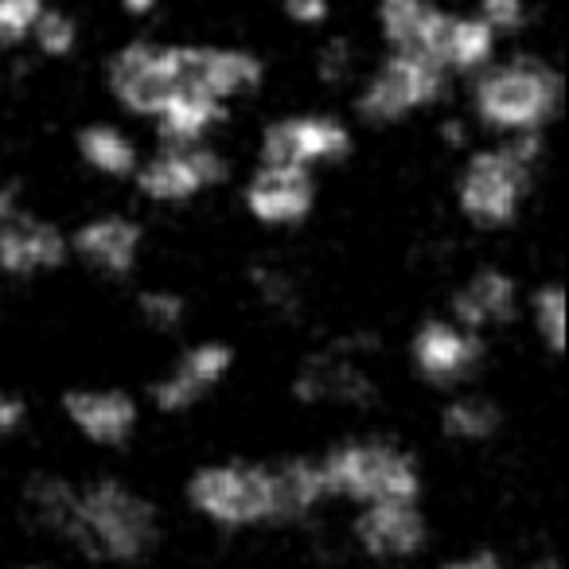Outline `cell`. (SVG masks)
Instances as JSON below:
<instances>
[{
    "label": "cell",
    "instance_id": "cell-29",
    "mask_svg": "<svg viewBox=\"0 0 569 569\" xmlns=\"http://www.w3.org/2000/svg\"><path fill=\"white\" fill-rule=\"evenodd\" d=\"M43 9L48 0H0V48H20L32 40V28Z\"/></svg>",
    "mask_w": 569,
    "mask_h": 569
},
{
    "label": "cell",
    "instance_id": "cell-27",
    "mask_svg": "<svg viewBox=\"0 0 569 569\" xmlns=\"http://www.w3.org/2000/svg\"><path fill=\"white\" fill-rule=\"evenodd\" d=\"M530 320H535V336L546 343V351L561 356V343H566V297H561L558 281L542 284L530 297Z\"/></svg>",
    "mask_w": 569,
    "mask_h": 569
},
{
    "label": "cell",
    "instance_id": "cell-14",
    "mask_svg": "<svg viewBox=\"0 0 569 569\" xmlns=\"http://www.w3.org/2000/svg\"><path fill=\"white\" fill-rule=\"evenodd\" d=\"M230 367H234V348H230V343H219V340L196 343V348H188L176 359L172 371L152 382V406H157L160 413L191 410V406L203 402V398L227 379Z\"/></svg>",
    "mask_w": 569,
    "mask_h": 569
},
{
    "label": "cell",
    "instance_id": "cell-25",
    "mask_svg": "<svg viewBox=\"0 0 569 569\" xmlns=\"http://www.w3.org/2000/svg\"><path fill=\"white\" fill-rule=\"evenodd\" d=\"M74 499H79V488H74L67 476H32L24 488V511L32 515V522H40L43 530L51 535H63L71 527V515H74Z\"/></svg>",
    "mask_w": 569,
    "mask_h": 569
},
{
    "label": "cell",
    "instance_id": "cell-18",
    "mask_svg": "<svg viewBox=\"0 0 569 569\" xmlns=\"http://www.w3.org/2000/svg\"><path fill=\"white\" fill-rule=\"evenodd\" d=\"M293 395L309 406H351V410H363V406L375 402V382L356 359L328 351V356H312L297 371Z\"/></svg>",
    "mask_w": 569,
    "mask_h": 569
},
{
    "label": "cell",
    "instance_id": "cell-30",
    "mask_svg": "<svg viewBox=\"0 0 569 569\" xmlns=\"http://www.w3.org/2000/svg\"><path fill=\"white\" fill-rule=\"evenodd\" d=\"M137 312L157 332H176L183 325V317H188V301L180 293H172V289H144L137 297Z\"/></svg>",
    "mask_w": 569,
    "mask_h": 569
},
{
    "label": "cell",
    "instance_id": "cell-40",
    "mask_svg": "<svg viewBox=\"0 0 569 569\" xmlns=\"http://www.w3.org/2000/svg\"><path fill=\"white\" fill-rule=\"evenodd\" d=\"M17 569H48V566H17Z\"/></svg>",
    "mask_w": 569,
    "mask_h": 569
},
{
    "label": "cell",
    "instance_id": "cell-13",
    "mask_svg": "<svg viewBox=\"0 0 569 569\" xmlns=\"http://www.w3.org/2000/svg\"><path fill=\"white\" fill-rule=\"evenodd\" d=\"M410 359L418 375L433 387H457L480 367L483 340L457 320H426L410 340Z\"/></svg>",
    "mask_w": 569,
    "mask_h": 569
},
{
    "label": "cell",
    "instance_id": "cell-11",
    "mask_svg": "<svg viewBox=\"0 0 569 569\" xmlns=\"http://www.w3.org/2000/svg\"><path fill=\"white\" fill-rule=\"evenodd\" d=\"M356 542L375 561H406L426 550L429 522L418 499H379L356 515Z\"/></svg>",
    "mask_w": 569,
    "mask_h": 569
},
{
    "label": "cell",
    "instance_id": "cell-31",
    "mask_svg": "<svg viewBox=\"0 0 569 569\" xmlns=\"http://www.w3.org/2000/svg\"><path fill=\"white\" fill-rule=\"evenodd\" d=\"M476 17H480L496 36H515L527 28L530 4L527 0H476Z\"/></svg>",
    "mask_w": 569,
    "mask_h": 569
},
{
    "label": "cell",
    "instance_id": "cell-17",
    "mask_svg": "<svg viewBox=\"0 0 569 569\" xmlns=\"http://www.w3.org/2000/svg\"><path fill=\"white\" fill-rule=\"evenodd\" d=\"M71 253L67 234L48 219L17 211L0 222V269L12 277H36L59 269Z\"/></svg>",
    "mask_w": 569,
    "mask_h": 569
},
{
    "label": "cell",
    "instance_id": "cell-12",
    "mask_svg": "<svg viewBox=\"0 0 569 569\" xmlns=\"http://www.w3.org/2000/svg\"><path fill=\"white\" fill-rule=\"evenodd\" d=\"M242 203L261 227H297L317 207V180L309 168L261 164L246 183Z\"/></svg>",
    "mask_w": 569,
    "mask_h": 569
},
{
    "label": "cell",
    "instance_id": "cell-22",
    "mask_svg": "<svg viewBox=\"0 0 569 569\" xmlns=\"http://www.w3.org/2000/svg\"><path fill=\"white\" fill-rule=\"evenodd\" d=\"M445 12L437 0H379V28L390 51H418L429 59Z\"/></svg>",
    "mask_w": 569,
    "mask_h": 569
},
{
    "label": "cell",
    "instance_id": "cell-2",
    "mask_svg": "<svg viewBox=\"0 0 569 569\" xmlns=\"http://www.w3.org/2000/svg\"><path fill=\"white\" fill-rule=\"evenodd\" d=\"M472 110L499 137L542 133L561 110V74L538 56H511L476 74Z\"/></svg>",
    "mask_w": 569,
    "mask_h": 569
},
{
    "label": "cell",
    "instance_id": "cell-33",
    "mask_svg": "<svg viewBox=\"0 0 569 569\" xmlns=\"http://www.w3.org/2000/svg\"><path fill=\"white\" fill-rule=\"evenodd\" d=\"M253 281H258V293L266 305H277V309H289V305L297 301V284L289 273H281V269H261V273H253Z\"/></svg>",
    "mask_w": 569,
    "mask_h": 569
},
{
    "label": "cell",
    "instance_id": "cell-39",
    "mask_svg": "<svg viewBox=\"0 0 569 569\" xmlns=\"http://www.w3.org/2000/svg\"><path fill=\"white\" fill-rule=\"evenodd\" d=\"M530 569H561V558H558V553H542V558H538Z\"/></svg>",
    "mask_w": 569,
    "mask_h": 569
},
{
    "label": "cell",
    "instance_id": "cell-28",
    "mask_svg": "<svg viewBox=\"0 0 569 569\" xmlns=\"http://www.w3.org/2000/svg\"><path fill=\"white\" fill-rule=\"evenodd\" d=\"M32 43L40 48V56L48 59H63L79 48V20L63 9H43V17L32 28Z\"/></svg>",
    "mask_w": 569,
    "mask_h": 569
},
{
    "label": "cell",
    "instance_id": "cell-5",
    "mask_svg": "<svg viewBox=\"0 0 569 569\" xmlns=\"http://www.w3.org/2000/svg\"><path fill=\"white\" fill-rule=\"evenodd\" d=\"M188 503L207 522L227 530L277 522L273 465H203L188 480Z\"/></svg>",
    "mask_w": 569,
    "mask_h": 569
},
{
    "label": "cell",
    "instance_id": "cell-15",
    "mask_svg": "<svg viewBox=\"0 0 569 569\" xmlns=\"http://www.w3.org/2000/svg\"><path fill=\"white\" fill-rule=\"evenodd\" d=\"M67 246H71L74 258L87 269H94V273L126 277V273H133L137 258H141L144 230H141V222L129 219V214H94V219L74 227Z\"/></svg>",
    "mask_w": 569,
    "mask_h": 569
},
{
    "label": "cell",
    "instance_id": "cell-6",
    "mask_svg": "<svg viewBox=\"0 0 569 569\" xmlns=\"http://www.w3.org/2000/svg\"><path fill=\"white\" fill-rule=\"evenodd\" d=\"M449 74L418 51H390L359 87L356 110L367 126H398L418 110L441 102Z\"/></svg>",
    "mask_w": 569,
    "mask_h": 569
},
{
    "label": "cell",
    "instance_id": "cell-3",
    "mask_svg": "<svg viewBox=\"0 0 569 569\" xmlns=\"http://www.w3.org/2000/svg\"><path fill=\"white\" fill-rule=\"evenodd\" d=\"M538 164H542V133H515L491 149H476L457 183L465 219L488 230L515 222Z\"/></svg>",
    "mask_w": 569,
    "mask_h": 569
},
{
    "label": "cell",
    "instance_id": "cell-21",
    "mask_svg": "<svg viewBox=\"0 0 569 569\" xmlns=\"http://www.w3.org/2000/svg\"><path fill=\"white\" fill-rule=\"evenodd\" d=\"M227 121V106L214 102V98L199 94V90L176 87L172 94L164 98V106L157 110L152 126H157V137L164 144H199L207 141V133Z\"/></svg>",
    "mask_w": 569,
    "mask_h": 569
},
{
    "label": "cell",
    "instance_id": "cell-23",
    "mask_svg": "<svg viewBox=\"0 0 569 569\" xmlns=\"http://www.w3.org/2000/svg\"><path fill=\"white\" fill-rule=\"evenodd\" d=\"M79 157L90 172L106 176V180H129L141 164V152H137L133 137L126 129L110 126V121H94V126H82L79 137Z\"/></svg>",
    "mask_w": 569,
    "mask_h": 569
},
{
    "label": "cell",
    "instance_id": "cell-37",
    "mask_svg": "<svg viewBox=\"0 0 569 569\" xmlns=\"http://www.w3.org/2000/svg\"><path fill=\"white\" fill-rule=\"evenodd\" d=\"M17 211H20V203H17V183H12L9 176L0 172V222L12 219Z\"/></svg>",
    "mask_w": 569,
    "mask_h": 569
},
{
    "label": "cell",
    "instance_id": "cell-8",
    "mask_svg": "<svg viewBox=\"0 0 569 569\" xmlns=\"http://www.w3.org/2000/svg\"><path fill=\"white\" fill-rule=\"evenodd\" d=\"M137 188L152 203H188L227 180V160L211 144H164L157 157L137 164Z\"/></svg>",
    "mask_w": 569,
    "mask_h": 569
},
{
    "label": "cell",
    "instance_id": "cell-16",
    "mask_svg": "<svg viewBox=\"0 0 569 569\" xmlns=\"http://www.w3.org/2000/svg\"><path fill=\"white\" fill-rule=\"evenodd\" d=\"M63 413L90 445H102V449H118L129 437L137 433V402L133 395L113 387H79L63 395Z\"/></svg>",
    "mask_w": 569,
    "mask_h": 569
},
{
    "label": "cell",
    "instance_id": "cell-34",
    "mask_svg": "<svg viewBox=\"0 0 569 569\" xmlns=\"http://www.w3.org/2000/svg\"><path fill=\"white\" fill-rule=\"evenodd\" d=\"M281 9L301 28H325L332 20V0H281Z\"/></svg>",
    "mask_w": 569,
    "mask_h": 569
},
{
    "label": "cell",
    "instance_id": "cell-19",
    "mask_svg": "<svg viewBox=\"0 0 569 569\" xmlns=\"http://www.w3.org/2000/svg\"><path fill=\"white\" fill-rule=\"evenodd\" d=\"M515 312H519V284H515L511 273L496 266L476 269L452 293V320L476 336L511 325Z\"/></svg>",
    "mask_w": 569,
    "mask_h": 569
},
{
    "label": "cell",
    "instance_id": "cell-32",
    "mask_svg": "<svg viewBox=\"0 0 569 569\" xmlns=\"http://www.w3.org/2000/svg\"><path fill=\"white\" fill-rule=\"evenodd\" d=\"M317 74L325 82H332V87H340V82H348L351 74H356V48H351L348 40H328L325 48H320L317 56Z\"/></svg>",
    "mask_w": 569,
    "mask_h": 569
},
{
    "label": "cell",
    "instance_id": "cell-36",
    "mask_svg": "<svg viewBox=\"0 0 569 569\" xmlns=\"http://www.w3.org/2000/svg\"><path fill=\"white\" fill-rule=\"evenodd\" d=\"M441 569H511V566H503V561H499L496 553L480 550V553H465V558H452V561H445Z\"/></svg>",
    "mask_w": 569,
    "mask_h": 569
},
{
    "label": "cell",
    "instance_id": "cell-10",
    "mask_svg": "<svg viewBox=\"0 0 569 569\" xmlns=\"http://www.w3.org/2000/svg\"><path fill=\"white\" fill-rule=\"evenodd\" d=\"M266 63L246 48H214V43H180V87L199 90L214 102L230 106L261 87Z\"/></svg>",
    "mask_w": 569,
    "mask_h": 569
},
{
    "label": "cell",
    "instance_id": "cell-9",
    "mask_svg": "<svg viewBox=\"0 0 569 569\" xmlns=\"http://www.w3.org/2000/svg\"><path fill=\"white\" fill-rule=\"evenodd\" d=\"M351 152V133L343 121L328 113H293L277 118L261 133V164H284V168H320L340 164Z\"/></svg>",
    "mask_w": 569,
    "mask_h": 569
},
{
    "label": "cell",
    "instance_id": "cell-35",
    "mask_svg": "<svg viewBox=\"0 0 569 569\" xmlns=\"http://www.w3.org/2000/svg\"><path fill=\"white\" fill-rule=\"evenodd\" d=\"M24 402H20L17 395H9V390H0V441L4 437H12L20 426H24Z\"/></svg>",
    "mask_w": 569,
    "mask_h": 569
},
{
    "label": "cell",
    "instance_id": "cell-24",
    "mask_svg": "<svg viewBox=\"0 0 569 569\" xmlns=\"http://www.w3.org/2000/svg\"><path fill=\"white\" fill-rule=\"evenodd\" d=\"M273 491H277V522L312 515L328 499L320 460L293 457L284 460V465H273Z\"/></svg>",
    "mask_w": 569,
    "mask_h": 569
},
{
    "label": "cell",
    "instance_id": "cell-4",
    "mask_svg": "<svg viewBox=\"0 0 569 569\" xmlns=\"http://www.w3.org/2000/svg\"><path fill=\"white\" fill-rule=\"evenodd\" d=\"M328 499H356L379 503V499H418L421 468L406 449L390 441H343L328 457H320Z\"/></svg>",
    "mask_w": 569,
    "mask_h": 569
},
{
    "label": "cell",
    "instance_id": "cell-38",
    "mask_svg": "<svg viewBox=\"0 0 569 569\" xmlns=\"http://www.w3.org/2000/svg\"><path fill=\"white\" fill-rule=\"evenodd\" d=\"M160 9V0H121V12L133 20H149Z\"/></svg>",
    "mask_w": 569,
    "mask_h": 569
},
{
    "label": "cell",
    "instance_id": "cell-7",
    "mask_svg": "<svg viewBox=\"0 0 569 569\" xmlns=\"http://www.w3.org/2000/svg\"><path fill=\"white\" fill-rule=\"evenodd\" d=\"M106 82L121 110L152 121L164 98L180 87V43H126L106 67Z\"/></svg>",
    "mask_w": 569,
    "mask_h": 569
},
{
    "label": "cell",
    "instance_id": "cell-1",
    "mask_svg": "<svg viewBox=\"0 0 569 569\" xmlns=\"http://www.w3.org/2000/svg\"><path fill=\"white\" fill-rule=\"evenodd\" d=\"M67 542L94 561L137 566L157 550L160 515L149 496L113 480V476L90 480L87 488H79V499H74Z\"/></svg>",
    "mask_w": 569,
    "mask_h": 569
},
{
    "label": "cell",
    "instance_id": "cell-20",
    "mask_svg": "<svg viewBox=\"0 0 569 569\" xmlns=\"http://www.w3.org/2000/svg\"><path fill=\"white\" fill-rule=\"evenodd\" d=\"M499 36L483 24L476 12H445L441 32H437L429 59L441 67L445 74H480L483 67L496 59Z\"/></svg>",
    "mask_w": 569,
    "mask_h": 569
},
{
    "label": "cell",
    "instance_id": "cell-26",
    "mask_svg": "<svg viewBox=\"0 0 569 569\" xmlns=\"http://www.w3.org/2000/svg\"><path fill=\"white\" fill-rule=\"evenodd\" d=\"M503 426V410L483 395H460L441 410V433L460 445L491 441Z\"/></svg>",
    "mask_w": 569,
    "mask_h": 569
}]
</instances>
